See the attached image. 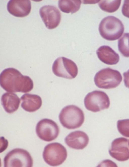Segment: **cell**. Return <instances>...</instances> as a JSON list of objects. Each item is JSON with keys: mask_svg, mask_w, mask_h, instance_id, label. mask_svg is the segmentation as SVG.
Listing matches in <instances>:
<instances>
[{"mask_svg": "<svg viewBox=\"0 0 129 167\" xmlns=\"http://www.w3.org/2000/svg\"><path fill=\"white\" fill-rule=\"evenodd\" d=\"M1 99L2 105L7 113H13L18 109L20 100L15 94L10 92L5 93L2 95Z\"/></svg>", "mask_w": 129, "mask_h": 167, "instance_id": "16", "label": "cell"}, {"mask_svg": "<svg viewBox=\"0 0 129 167\" xmlns=\"http://www.w3.org/2000/svg\"><path fill=\"white\" fill-rule=\"evenodd\" d=\"M36 134L41 140L50 142L55 139L58 136L59 129L54 121L48 119H44L40 120L36 127Z\"/></svg>", "mask_w": 129, "mask_h": 167, "instance_id": "9", "label": "cell"}, {"mask_svg": "<svg viewBox=\"0 0 129 167\" xmlns=\"http://www.w3.org/2000/svg\"><path fill=\"white\" fill-rule=\"evenodd\" d=\"M52 69L56 76L68 79L75 78L78 73L77 67L75 63L63 57H59L55 61Z\"/></svg>", "mask_w": 129, "mask_h": 167, "instance_id": "8", "label": "cell"}, {"mask_svg": "<svg viewBox=\"0 0 129 167\" xmlns=\"http://www.w3.org/2000/svg\"><path fill=\"white\" fill-rule=\"evenodd\" d=\"M7 8L8 12L12 15L23 17L30 13L31 2L29 0H11L7 3Z\"/></svg>", "mask_w": 129, "mask_h": 167, "instance_id": "12", "label": "cell"}, {"mask_svg": "<svg viewBox=\"0 0 129 167\" xmlns=\"http://www.w3.org/2000/svg\"><path fill=\"white\" fill-rule=\"evenodd\" d=\"M124 81L126 87L129 88V69L123 73Z\"/></svg>", "mask_w": 129, "mask_h": 167, "instance_id": "22", "label": "cell"}, {"mask_svg": "<svg viewBox=\"0 0 129 167\" xmlns=\"http://www.w3.org/2000/svg\"><path fill=\"white\" fill-rule=\"evenodd\" d=\"M124 25L119 19L112 16L104 18L99 27L100 34L104 39L110 41L116 40L121 36L124 31Z\"/></svg>", "mask_w": 129, "mask_h": 167, "instance_id": "2", "label": "cell"}, {"mask_svg": "<svg viewBox=\"0 0 129 167\" xmlns=\"http://www.w3.org/2000/svg\"><path fill=\"white\" fill-rule=\"evenodd\" d=\"M81 0H59L58 6L60 10L66 13L73 14L78 11L80 8Z\"/></svg>", "mask_w": 129, "mask_h": 167, "instance_id": "17", "label": "cell"}, {"mask_svg": "<svg viewBox=\"0 0 129 167\" xmlns=\"http://www.w3.org/2000/svg\"><path fill=\"white\" fill-rule=\"evenodd\" d=\"M22 101L21 106L26 111L33 112L39 109L42 105V100L39 96L34 94L26 93L21 97Z\"/></svg>", "mask_w": 129, "mask_h": 167, "instance_id": "15", "label": "cell"}, {"mask_svg": "<svg viewBox=\"0 0 129 167\" xmlns=\"http://www.w3.org/2000/svg\"><path fill=\"white\" fill-rule=\"evenodd\" d=\"M117 127L118 131L122 135L129 137V119L118 120Z\"/></svg>", "mask_w": 129, "mask_h": 167, "instance_id": "20", "label": "cell"}, {"mask_svg": "<svg viewBox=\"0 0 129 167\" xmlns=\"http://www.w3.org/2000/svg\"><path fill=\"white\" fill-rule=\"evenodd\" d=\"M121 0H99L98 5L103 10L111 13L116 11L119 8Z\"/></svg>", "mask_w": 129, "mask_h": 167, "instance_id": "18", "label": "cell"}, {"mask_svg": "<svg viewBox=\"0 0 129 167\" xmlns=\"http://www.w3.org/2000/svg\"><path fill=\"white\" fill-rule=\"evenodd\" d=\"M89 138L84 132L76 131L69 133L65 138L66 144L70 147L77 149H82L88 144Z\"/></svg>", "mask_w": 129, "mask_h": 167, "instance_id": "13", "label": "cell"}, {"mask_svg": "<svg viewBox=\"0 0 129 167\" xmlns=\"http://www.w3.org/2000/svg\"><path fill=\"white\" fill-rule=\"evenodd\" d=\"M59 118L62 126L69 129L80 127L83 123L85 118L82 110L74 105H69L63 108L59 114Z\"/></svg>", "mask_w": 129, "mask_h": 167, "instance_id": "3", "label": "cell"}, {"mask_svg": "<svg viewBox=\"0 0 129 167\" xmlns=\"http://www.w3.org/2000/svg\"><path fill=\"white\" fill-rule=\"evenodd\" d=\"M122 80V77L118 71L107 68L103 69L95 74L94 81L98 88L105 89L115 88Z\"/></svg>", "mask_w": 129, "mask_h": 167, "instance_id": "4", "label": "cell"}, {"mask_svg": "<svg viewBox=\"0 0 129 167\" xmlns=\"http://www.w3.org/2000/svg\"><path fill=\"white\" fill-rule=\"evenodd\" d=\"M67 153L65 147L57 142L51 143L44 148L43 157L45 161L51 166L59 165L66 160Z\"/></svg>", "mask_w": 129, "mask_h": 167, "instance_id": "5", "label": "cell"}, {"mask_svg": "<svg viewBox=\"0 0 129 167\" xmlns=\"http://www.w3.org/2000/svg\"><path fill=\"white\" fill-rule=\"evenodd\" d=\"M109 152L112 157L118 161H124L128 160L129 159L128 139L123 137L115 139L111 143Z\"/></svg>", "mask_w": 129, "mask_h": 167, "instance_id": "11", "label": "cell"}, {"mask_svg": "<svg viewBox=\"0 0 129 167\" xmlns=\"http://www.w3.org/2000/svg\"><path fill=\"white\" fill-rule=\"evenodd\" d=\"M118 48L123 56L129 57V33H125L118 40Z\"/></svg>", "mask_w": 129, "mask_h": 167, "instance_id": "19", "label": "cell"}, {"mask_svg": "<svg viewBox=\"0 0 129 167\" xmlns=\"http://www.w3.org/2000/svg\"><path fill=\"white\" fill-rule=\"evenodd\" d=\"M84 102L86 108L93 112L108 108L110 104L107 94L99 90H95L88 93L84 98Z\"/></svg>", "mask_w": 129, "mask_h": 167, "instance_id": "7", "label": "cell"}, {"mask_svg": "<svg viewBox=\"0 0 129 167\" xmlns=\"http://www.w3.org/2000/svg\"><path fill=\"white\" fill-rule=\"evenodd\" d=\"M5 167H31L33 160L29 153L23 149L17 148L9 152L4 159Z\"/></svg>", "mask_w": 129, "mask_h": 167, "instance_id": "6", "label": "cell"}, {"mask_svg": "<svg viewBox=\"0 0 129 167\" xmlns=\"http://www.w3.org/2000/svg\"><path fill=\"white\" fill-rule=\"evenodd\" d=\"M122 12L124 16L129 18V0H124Z\"/></svg>", "mask_w": 129, "mask_h": 167, "instance_id": "21", "label": "cell"}, {"mask_svg": "<svg viewBox=\"0 0 129 167\" xmlns=\"http://www.w3.org/2000/svg\"><path fill=\"white\" fill-rule=\"evenodd\" d=\"M128 145H129V142H128Z\"/></svg>", "mask_w": 129, "mask_h": 167, "instance_id": "23", "label": "cell"}, {"mask_svg": "<svg viewBox=\"0 0 129 167\" xmlns=\"http://www.w3.org/2000/svg\"><path fill=\"white\" fill-rule=\"evenodd\" d=\"M99 59L103 63L108 65L116 64L119 62V56L110 46L103 45L99 47L96 51Z\"/></svg>", "mask_w": 129, "mask_h": 167, "instance_id": "14", "label": "cell"}, {"mask_svg": "<svg viewBox=\"0 0 129 167\" xmlns=\"http://www.w3.org/2000/svg\"><path fill=\"white\" fill-rule=\"evenodd\" d=\"M0 82L4 90L10 92L27 93L31 91L33 87V81L29 76L23 75L19 71L12 68L2 71Z\"/></svg>", "mask_w": 129, "mask_h": 167, "instance_id": "1", "label": "cell"}, {"mask_svg": "<svg viewBox=\"0 0 129 167\" xmlns=\"http://www.w3.org/2000/svg\"><path fill=\"white\" fill-rule=\"evenodd\" d=\"M39 14L46 27L49 29L56 28L60 22L61 13L54 6H44L40 8Z\"/></svg>", "mask_w": 129, "mask_h": 167, "instance_id": "10", "label": "cell"}]
</instances>
